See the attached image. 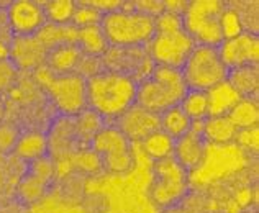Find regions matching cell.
I'll return each instance as SVG.
<instances>
[{
    "instance_id": "cell-1",
    "label": "cell",
    "mask_w": 259,
    "mask_h": 213,
    "mask_svg": "<svg viewBox=\"0 0 259 213\" xmlns=\"http://www.w3.org/2000/svg\"><path fill=\"white\" fill-rule=\"evenodd\" d=\"M138 84L118 72L100 71L87 79V108L94 110L105 121H115L136 104Z\"/></svg>"
},
{
    "instance_id": "cell-2",
    "label": "cell",
    "mask_w": 259,
    "mask_h": 213,
    "mask_svg": "<svg viewBox=\"0 0 259 213\" xmlns=\"http://www.w3.org/2000/svg\"><path fill=\"white\" fill-rule=\"evenodd\" d=\"M181 69L164 66H154L136 87V104L154 113H164L177 107L187 94Z\"/></svg>"
},
{
    "instance_id": "cell-3",
    "label": "cell",
    "mask_w": 259,
    "mask_h": 213,
    "mask_svg": "<svg viewBox=\"0 0 259 213\" xmlns=\"http://www.w3.org/2000/svg\"><path fill=\"white\" fill-rule=\"evenodd\" d=\"M100 28L108 41V46L145 48L154 36L156 22L153 17L132 9V5L125 7L121 4L118 10L102 17Z\"/></svg>"
},
{
    "instance_id": "cell-4",
    "label": "cell",
    "mask_w": 259,
    "mask_h": 213,
    "mask_svg": "<svg viewBox=\"0 0 259 213\" xmlns=\"http://www.w3.org/2000/svg\"><path fill=\"white\" fill-rule=\"evenodd\" d=\"M38 84L50 95L54 108L64 116H76L87 108V80L79 74H51L46 67L35 71Z\"/></svg>"
},
{
    "instance_id": "cell-5",
    "label": "cell",
    "mask_w": 259,
    "mask_h": 213,
    "mask_svg": "<svg viewBox=\"0 0 259 213\" xmlns=\"http://www.w3.org/2000/svg\"><path fill=\"white\" fill-rule=\"evenodd\" d=\"M225 2L220 0H192L182 13L184 30L195 45L218 46L225 39L222 31V15Z\"/></svg>"
},
{
    "instance_id": "cell-6",
    "label": "cell",
    "mask_w": 259,
    "mask_h": 213,
    "mask_svg": "<svg viewBox=\"0 0 259 213\" xmlns=\"http://www.w3.org/2000/svg\"><path fill=\"white\" fill-rule=\"evenodd\" d=\"M228 67L218 54L215 46L195 45L186 63L181 67L184 82L189 91L208 92L210 89L227 80Z\"/></svg>"
},
{
    "instance_id": "cell-7",
    "label": "cell",
    "mask_w": 259,
    "mask_h": 213,
    "mask_svg": "<svg viewBox=\"0 0 259 213\" xmlns=\"http://www.w3.org/2000/svg\"><path fill=\"white\" fill-rule=\"evenodd\" d=\"M187 192L189 173L177 164L174 157L154 162L149 197L156 207L172 208L187 197Z\"/></svg>"
},
{
    "instance_id": "cell-8",
    "label": "cell",
    "mask_w": 259,
    "mask_h": 213,
    "mask_svg": "<svg viewBox=\"0 0 259 213\" xmlns=\"http://www.w3.org/2000/svg\"><path fill=\"white\" fill-rule=\"evenodd\" d=\"M100 166L110 174H125L135 166L132 141L113 125H105L91 143Z\"/></svg>"
},
{
    "instance_id": "cell-9",
    "label": "cell",
    "mask_w": 259,
    "mask_h": 213,
    "mask_svg": "<svg viewBox=\"0 0 259 213\" xmlns=\"http://www.w3.org/2000/svg\"><path fill=\"white\" fill-rule=\"evenodd\" d=\"M194 48L195 41L182 28L176 31H156L146 50L154 66L181 69Z\"/></svg>"
},
{
    "instance_id": "cell-10",
    "label": "cell",
    "mask_w": 259,
    "mask_h": 213,
    "mask_svg": "<svg viewBox=\"0 0 259 213\" xmlns=\"http://www.w3.org/2000/svg\"><path fill=\"white\" fill-rule=\"evenodd\" d=\"M54 177H56V161L51 156H43L28 162L15 189L18 203L25 207L38 203L51 189Z\"/></svg>"
},
{
    "instance_id": "cell-11",
    "label": "cell",
    "mask_w": 259,
    "mask_h": 213,
    "mask_svg": "<svg viewBox=\"0 0 259 213\" xmlns=\"http://www.w3.org/2000/svg\"><path fill=\"white\" fill-rule=\"evenodd\" d=\"M104 69L118 72L121 75L133 79L136 84L141 82L151 72L154 63L145 48H115L110 46L102 56Z\"/></svg>"
},
{
    "instance_id": "cell-12",
    "label": "cell",
    "mask_w": 259,
    "mask_h": 213,
    "mask_svg": "<svg viewBox=\"0 0 259 213\" xmlns=\"http://www.w3.org/2000/svg\"><path fill=\"white\" fill-rule=\"evenodd\" d=\"M223 64L228 69L241 66H257L259 61V38L253 33L241 31L240 35L225 38L217 46Z\"/></svg>"
},
{
    "instance_id": "cell-13",
    "label": "cell",
    "mask_w": 259,
    "mask_h": 213,
    "mask_svg": "<svg viewBox=\"0 0 259 213\" xmlns=\"http://www.w3.org/2000/svg\"><path fill=\"white\" fill-rule=\"evenodd\" d=\"M46 138H48V156H51L53 159L74 157L82 149H87L80 144L77 138L74 116L59 115L58 120L53 123Z\"/></svg>"
},
{
    "instance_id": "cell-14",
    "label": "cell",
    "mask_w": 259,
    "mask_h": 213,
    "mask_svg": "<svg viewBox=\"0 0 259 213\" xmlns=\"http://www.w3.org/2000/svg\"><path fill=\"white\" fill-rule=\"evenodd\" d=\"M7 18L15 36H31L46 25L45 7L33 0H17L7 7Z\"/></svg>"
},
{
    "instance_id": "cell-15",
    "label": "cell",
    "mask_w": 259,
    "mask_h": 213,
    "mask_svg": "<svg viewBox=\"0 0 259 213\" xmlns=\"http://www.w3.org/2000/svg\"><path fill=\"white\" fill-rule=\"evenodd\" d=\"M112 125L118 128L130 141H145L148 136L159 132V115L138 104L130 107Z\"/></svg>"
},
{
    "instance_id": "cell-16",
    "label": "cell",
    "mask_w": 259,
    "mask_h": 213,
    "mask_svg": "<svg viewBox=\"0 0 259 213\" xmlns=\"http://www.w3.org/2000/svg\"><path fill=\"white\" fill-rule=\"evenodd\" d=\"M202 123L203 121H194L186 135L174 140L172 157L187 173L199 169L207 156V141L202 135Z\"/></svg>"
},
{
    "instance_id": "cell-17",
    "label": "cell",
    "mask_w": 259,
    "mask_h": 213,
    "mask_svg": "<svg viewBox=\"0 0 259 213\" xmlns=\"http://www.w3.org/2000/svg\"><path fill=\"white\" fill-rule=\"evenodd\" d=\"M48 50L43 43L31 36H15L9 46V59L12 64L20 71H38L45 66Z\"/></svg>"
},
{
    "instance_id": "cell-18",
    "label": "cell",
    "mask_w": 259,
    "mask_h": 213,
    "mask_svg": "<svg viewBox=\"0 0 259 213\" xmlns=\"http://www.w3.org/2000/svg\"><path fill=\"white\" fill-rule=\"evenodd\" d=\"M82 51L77 45H63L48 51L45 61V67L51 74L63 75V74H77Z\"/></svg>"
},
{
    "instance_id": "cell-19",
    "label": "cell",
    "mask_w": 259,
    "mask_h": 213,
    "mask_svg": "<svg viewBox=\"0 0 259 213\" xmlns=\"http://www.w3.org/2000/svg\"><path fill=\"white\" fill-rule=\"evenodd\" d=\"M208 99V116H228L235 105L241 100L238 92L227 80L210 89L207 92Z\"/></svg>"
},
{
    "instance_id": "cell-20",
    "label": "cell",
    "mask_w": 259,
    "mask_h": 213,
    "mask_svg": "<svg viewBox=\"0 0 259 213\" xmlns=\"http://www.w3.org/2000/svg\"><path fill=\"white\" fill-rule=\"evenodd\" d=\"M227 82L235 89L241 99H256L259 86L257 66H241L230 69Z\"/></svg>"
},
{
    "instance_id": "cell-21",
    "label": "cell",
    "mask_w": 259,
    "mask_h": 213,
    "mask_svg": "<svg viewBox=\"0 0 259 213\" xmlns=\"http://www.w3.org/2000/svg\"><path fill=\"white\" fill-rule=\"evenodd\" d=\"M203 140L212 144H230L236 140L238 128L228 116H208L202 123Z\"/></svg>"
},
{
    "instance_id": "cell-22",
    "label": "cell",
    "mask_w": 259,
    "mask_h": 213,
    "mask_svg": "<svg viewBox=\"0 0 259 213\" xmlns=\"http://www.w3.org/2000/svg\"><path fill=\"white\" fill-rule=\"evenodd\" d=\"M36 38L41 41L48 51L63 45H77V28L72 23L59 25L46 22V25L36 33Z\"/></svg>"
},
{
    "instance_id": "cell-23",
    "label": "cell",
    "mask_w": 259,
    "mask_h": 213,
    "mask_svg": "<svg viewBox=\"0 0 259 213\" xmlns=\"http://www.w3.org/2000/svg\"><path fill=\"white\" fill-rule=\"evenodd\" d=\"M20 159L26 162L36 161L39 157L48 156V138L45 133L39 132H26L20 135L17 146L13 149Z\"/></svg>"
},
{
    "instance_id": "cell-24",
    "label": "cell",
    "mask_w": 259,
    "mask_h": 213,
    "mask_svg": "<svg viewBox=\"0 0 259 213\" xmlns=\"http://www.w3.org/2000/svg\"><path fill=\"white\" fill-rule=\"evenodd\" d=\"M77 46L80 48L82 54L92 58H102L110 48L100 25L77 28Z\"/></svg>"
},
{
    "instance_id": "cell-25",
    "label": "cell",
    "mask_w": 259,
    "mask_h": 213,
    "mask_svg": "<svg viewBox=\"0 0 259 213\" xmlns=\"http://www.w3.org/2000/svg\"><path fill=\"white\" fill-rule=\"evenodd\" d=\"M74 120H76L77 138L84 148H91L92 140L97 136V133L100 132V130L107 125V121L91 108H85L84 112L76 115L74 116Z\"/></svg>"
},
{
    "instance_id": "cell-26",
    "label": "cell",
    "mask_w": 259,
    "mask_h": 213,
    "mask_svg": "<svg viewBox=\"0 0 259 213\" xmlns=\"http://www.w3.org/2000/svg\"><path fill=\"white\" fill-rule=\"evenodd\" d=\"M190 126H192V121L189 120V116L182 112V108L177 105L166 110L164 113L159 115V128L162 133H166L167 136H171L172 140L181 138L182 135H186Z\"/></svg>"
},
{
    "instance_id": "cell-27",
    "label": "cell",
    "mask_w": 259,
    "mask_h": 213,
    "mask_svg": "<svg viewBox=\"0 0 259 213\" xmlns=\"http://www.w3.org/2000/svg\"><path fill=\"white\" fill-rule=\"evenodd\" d=\"M228 118L238 128V132H240V130L257 128V123H259L257 100L256 99H241L235 105V108L228 113Z\"/></svg>"
},
{
    "instance_id": "cell-28",
    "label": "cell",
    "mask_w": 259,
    "mask_h": 213,
    "mask_svg": "<svg viewBox=\"0 0 259 213\" xmlns=\"http://www.w3.org/2000/svg\"><path fill=\"white\" fill-rule=\"evenodd\" d=\"M182 112L189 116L190 121H203L208 118V99L207 92L200 91H187L186 97L179 104Z\"/></svg>"
},
{
    "instance_id": "cell-29",
    "label": "cell",
    "mask_w": 259,
    "mask_h": 213,
    "mask_svg": "<svg viewBox=\"0 0 259 213\" xmlns=\"http://www.w3.org/2000/svg\"><path fill=\"white\" fill-rule=\"evenodd\" d=\"M141 143H143V148L146 151V154L151 157L154 162L172 157L174 140L171 136H167L166 133H162L161 130L153 133L151 136H148V138Z\"/></svg>"
},
{
    "instance_id": "cell-30",
    "label": "cell",
    "mask_w": 259,
    "mask_h": 213,
    "mask_svg": "<svg viewBox=\"0 0 259 213\" xmlns=\"http://www.w3.org/2000/svg\"><path fill=\"white\" fill-rule=\"evenodd\" d=\"M228 7L235 12L244 33L257 35V2H231Z\"/></svg>"
},
{
    "instance_id": "cell-31",
    "label": "cell",
    "mask_w": 259,
    "mask_h": 213,
    "mask_svg": "<svg viewBox=\"0 0 259 213\" xmlns=\"http://www.w3.org/2000/svg\"><path fill=\"white\" fill-rule=\"evenodd\" d=\"M43 7H45V15L48 22L66 25L72 22L74 10H76V2H72V0H54V2L43 4Z\"/></svg>"
},
{
    "instance_id": "cell-32",
    "label": "cell",
    "mask_w": 259,
    "mask_h": 213,
    "mask_svg": "<svg viewBox=\"0 0 259 213\" xmlns=\"http://www.w3.org/2000/svg\"><path fill=\"white\" fill-rule=\"evenodd\" d=\"M102 17L104 15L99 10H95L92 5H89V2H76V10H74L71 23L76 28H85V26L100 25Z\"/></svg>"
},
{
    "instance_id": "cell-33",
    "label": "cell",
    "mask_w": 259,
    "mask_h": 213,
    "mask_svg": "<svg viewBox=\"0 0 259 213\" xmlns=\"http://www.w3.org/2000/svg\"><path fill=\"white\" fill-rule=\"evenodd\" d=\"M20 130L10 121H0V153L9 154L13 153L20 138Z\"/></svg>"
},
{
    "instance_id": "cell-34",
    "label": "cell",
    "mask_w": 259,
    "mask_h": 213,
    "mask_svg": "<svg viewBox=\"0 0 259 213\" xmlns=\"http://www.w3.org/2000/svg\"><path fill=\"white\" fill-rule=\"evenodd\" d=\"M17 79L18 69L12 64V61L9 58L0 61V97L15 87Z\"/></svg>"
},
{
    "instance_id": "cell-35",
    "label": "cell",
    "mask_w": 259,
    "mask_h": 213,
    "mask_svg": "<svg viewBox=\"0 0 259 213\" xmlns=\"http://www.w3.org/2000/svg\"><path fill=\"white\" fill-rule=\"evenodd\" d=\"M222 31H223L225 38L236 36V35H240V33L243 31L241 25H240V22H238V18L235 15V12L230 9L228 4H225V12L222 15Z\"/></svg>"
},
{
    "instance_id": "cell-36",
    "label": "cell",
    "mask_w": 259,
    "mask_h": 213,
    "mask_svg": "<svg viewBox=\"0 0 259 213\" xmlns=\"http://www.w3.org/2000/svg\"><path fill=\"white\" fill-rule=\"evenodd\" d=\"M132 9H135L136 12H141L145 13L148 17H159L162 12H164V4L158 2V0H141V2H130Z\"/></svg>"
},
{
    "instance_id": "cell-37",
    "label": "cell",
    "mask_w": 259,
    "mask_h": 213,
    "mask_svg": "<svg viewBox=\"0 0 259 213\" xmlns=\"http://www.w3.org/2000/svg\"><path fill=\"white\" fill-rule=\"evenodd\" d=\"M249 151H257V128H249V130H240L236 135V140Z\"/></svg>"
},
{
    "instance_id": "cell-38",
    "label": "cell",
    "mask_w": 259,
    "mask_h": 213,
    "mask_svg": "<svg viewBox=\"0 0 259 213\" xmlns=\"http://www.w3.org/2000/svg\"><path fill=\"white\" fill-rule=\"evenodd\" d=\"M9 58V48H7L5 45L0 43V61L2 59H7Z\"/></svg>"
},
{
    "instance_id": "cell-39",
    "label": "cell",
    "mask_w": 259,
    "mask_h": 213,
    "mask_svg": "<svg viewBox=\"0 0 259 213\" xmlns=\"http://www.w3.org/2000/svg\"><path fill=\"white\" fill-rule=\"evenodd\" d=\"M4 115H5V102L0 97V121H4Z\"/></svg>"
}]
</instances>
